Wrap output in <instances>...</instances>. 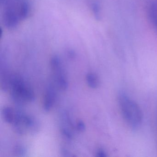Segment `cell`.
I'll list each match as a JSON object with an SVG mask.
<instances>
[{"instance_id":"cell-1","label":"cell","mask_w":157,"mask_h":157,"mask_svg":"<svg viewBox=\"0 0 157 157\" xmlns=\"http://www.w3.org/2000/svg\"><path fill=\"white\" fill-rule=\"evenodd\" d=\"M4 2L3 23L5 27L12 29L25 20L30 13V6L26 0H2Z\"/></svg>"},{"instance_id":"cell-2","label":"cell","mask_w":157,"mask_h":157,"mask_svg":"<svg viewBox=\"0 0 157 157\" xmlns=\"http://www.w3.org/2000/svg\"><path fill=\"white\" fill-rule=\"evenodd\" d=\"M9 89L13 101L20 105L34 100L35 94L33 89L18 74H11Z\"/></svg>"},{"instance_id":"cell-3","label":"cell","mask_w":157,"mask_h":157,"mask_svg":"<svg viewBox=\"0 0 157 157\" xmlns=\"http://www.w3.org/2000/svg\"><path fill=\"white\" fill-rule=\"evenodd\" d=\"M118 101L123 117L128 125L137 128L141 124L142 113L137 104L124 93L119 94Z\"/></svg>"},{"instance_id":"cell-4","label":"cell","mask_w":157,"mask_h":157,"mask_svg":"<svg viewBox=\"0 0 157 157\" xmlns=\"http://www.w3.org/2000/svg\"><path fill=\"white\" fill-rule=\"evenodd\" d=\"M50 65L57 87L61 90H66L68 82L60 58L58 56H53L50 59Z\"/></svg>"},{"instance_id":"cell-5","label":"cell","mask_w":157,"mask_h":157,"mask_svg":"<svg viewBox=\"0 0 157 157\" xmlns=\"http://www.w3.org/2000/svg\"><path fill=\"white\" fill-rule=\"evenodd\" d=\"M56 92L52 85L48 87L45 93L43 102L44 109L46 112H49L54 106L56 101Z\"/></svg>"},{"instance_id":"cell-6","label":"cell","mask_w":157,"mask_h":157,"mask_svg":"<svg viewBox=\"0 0 157 157\" xmlns=\"http://www.w3.org/2000/svg\"><path fill=\"white\" fill-rule=\"evenodd\" d=\"M16 110L10 106H5L2 110V115L5 122L12 124L15 118Z\"/></svg>"},{"instance_id":"cell-7","label":"cell","mask_w":157,"mask_h":157,"mask_svg":"<svg viewBox=\"0 0 157 157\" xmlns=\"http://www.w3.org/2000/svg\"><path fill=\"white\" fill-rule=\"evenodd\" d=\"M148 15L151 22L157 33V4L152 3L148 9Z\"/></svg>"},{"instance_id":"cell-8","label":"cell","mask_w":157,"mask_h":157,"mask_svg":"<svg viewBox=\"0 0 157 157\" xmlns=\"http://www.w3.org/2000/svg\"><path fill=\"white\" fill-rule=\"evenodd\" d=\"M86 79L87 84L91 88L96 89L99 86V78L94 73H88L86 76Z\"/></svg>"},{"instance_id":"cell-9","label":"cell","mask_w":157,"mask_h":157,"mask_svg":"<svg viewBox=\"0 0 157 157\" xmlns=\"http://www.w3.org/2000/svg\"><path fill=\"white\" fill-rule=\"evenodd\" d=\"M90 9L92 11L93 13L95 18L99 19L100 16V7L98 3L94 2H92L90 3Z\"/></svg>"},{"instance_id":"cell-10","label":"cell","mask_w":157,"mask_h":157,"mask_svg":"<svg viewBox=\"0 0 157 157\" xmlns=\"http://www.w3.org/2000/svg\"><path fill=\"white\" fill-rule=\"evenodd\" d=\"M61 133L62 136L67 140L72 139L73 138V135L71 131L66 127L61 128Z\"/></svg>"},{"instance_id":"cell-11","label":"cell","mask_w":157,"mask_h":157,"mask_svg":"<svg viewBox=\"0 0 157 157\" xmlns=\"http://www.w3.org/2000/svg\"><path fill=\"white\" fill-rule=\"evenodd\" d=\"M14 153L18 156H23L25 154V148L21 145L15 146L14 149Z\"/></svg>"},{"instance_id":"cell-12","label":"cell","mask_w":157,"mask_h":157,"mask_svg":"<svg viewBox=\"0 0 157 157\" xmlns=\"http://www.w3.org/2000/svg\"><path fill=\"white\" fill-rule=\"evenodd\" d=\"M86 126L82 120H79L76 124V128L79 132H83L85 130Z\"/></svg>"},{"instance_id":"cell-13","label":"cell","mask_w":157,"mask_h":157,"mask_svg":"<svg viewBox=\"0 0 157 157\" xmlns=\"http://www.w3.org/2000/svg\"><path fill=\"white\" fill-rule=\"evenodd\" d=\"M96 156L98 157H105L107 156L105 151L102 149H99L96 152Z\"/></svg>"},{"instance_id":"cell-14","label":"cell","mask_w":157,"mask_h":157,"mask_svg":"<svg viewBox=\"0 0 157 157\" xmlns=\"http://www.w3.org/2000/svg\"><path fill=\"white\" fill-rule=\"evenodd\" d=\"M67 55L71 59L74 58L76 56V54L73 50H69L67 52Z\"/></svg>"}]
</instances>
